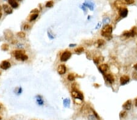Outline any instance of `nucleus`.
I'll use <instances>...</instances> for the list:
<instances>
[{
	"mask_svg": "<svg viewBox=\"0 0 137 120\" xmlns=\"http://www.w3.org/2000/svg\"><path fill=\"white\" fill-rule=\"evenodd\" d=\"M13 54L15 56V58L17 60H21V61H25L28 59V56L25 55V51L22 50H15L13 52Z\"/></svg>",
	"mask_w": 137,
	"mask_h": 120,
	"instance_id": "1",
	"label": "nucleus"
},
{
	"mask_svg": "<svg viewBox=\"0 0 137 120\" xmlns=\"http://www.w3.org/2000/svg\"><path fill=\"white\" fill-rule=\"evenodd\" d=\"M112 31H113L112 27L110 25H106L102 28V31H101V35L102 36L108 38L109 37L111 36Z\"/></svg>",
	"mask_w": 137,
	"mask_h": 120,
	"instance_id": "2",
	"label": "nucleus"
},
{
	"mask_svg": "<svg viewBox=\"0 0 137 120\" xmlns=\"http://www.w3.org/2000/svg\"><path fill=\"white\" fill-rule=\"evenodd\" d=\"M71 56V53L69 51H66L64 53H62L60 57V61L62 62L66 61Z\"/></svg>",
	"mask_w": 137,
	"mask_h": 120,
	"instance_id": "3",
	"label": "nucleus"
},
{
	"mask_svg": "<svg viewBox=\"0 0 137 120\" xmlns=\"http://www.w3.org/2000/svg\"><path fill=\"white\" fill-rule=\"evenodd\" d=\"M71 95L73 98H76V99H80L81 101H82L84 99V96H83L82 94L80 92H78V91L75 90L71 92Z\"/></svg>",
	"mask_w": 137,
	"mask_h": 120,
	"instance_id": "4",
	"label": "nucleus"
},
{
	"mask_svg": "<svg viewBox=\"0 0 137 120\" xmlns=\"http://www.w3.org/2000/svg\"><path fill=\"white\" fill-rule=\"evenodd\" d=\"M114 6L119 10L121 9L126 8V4L124 2H123L122 1H119V0H116L114 3Z\"/></svg>",
	"mask_w": 137,
	"mask_h": 120,
	"instance_id": "5",
	"label": "nucleus"
},
{
	"mask_svg": "<svg viewBox=\"0 0 137 120\" xmlns=\"http://www.w3.org/2000/svg\"><path fill=\"white\" fill-rule=\"evenodd\" d=\"M10 63L7 61H3L1 62V64H0V67L3 69V70H6L8 69L9 68H10Z\"/></svg>",
	"mask_w": 137,
	"mask_h": 120,
	"instance_id": "6",
	"label": "nucleus"
},
{
	"mask_svg": "<svg viewBox=\"0 0 137 120\" xmlns=\"http://www.w3.org/2000/svg\"><path fill=\"white\" fill-rule=\"evenodd\" d=\"M4 37H5V39L7 41H10L13 38V34L12 32L10 30H5L4 33Z\"/></svg>",
	"mask_w": 137,
	"mask_h": 120,
	"instance_id": "7",
	"label": "nucleus"
},
{
	"mask_svg": "<svg viewBox=\"0 0 137 120\" xmlns=\"http://www.w3.org/2000/svg\"><path fill=\"white\" fill-rule=\"evenodd\" d=\"M66 71V66H65V65H63V64H60V65H59L57 68V72L59 74H64V73H65Z\"/></svg>",
	"mask_w": 137,
	"mask_h": 120,
	"instance_id": "8",
	"label": "nucleus"
},
{
	"mask_svg": "<svg viewBox=\"0 0 137 120\" xmlns=\"http://www.w3.org/2000/svg\"><path fill=\"white\" fill-rule=\"evenodd\" d=\"M130 80V78L127 75L122 76L120 78V83L121 85H125L129 82Z\"/></svg>",
	"mask_w": 137,
	"mask_h": 120,
	"instance_id": "9",
	"label": "nucleus"
},
{
	"mask_svg": "<svg viewBox=\"0 0 137 120\" xmlns=\"http://www.w3.org/2000/svg\"><path fill=\"white\" fill-rule=\"evenodd\" d=\"M99 69L100 71L101 72H102L103 73H105L109 70V66L106 64H102L99 66Z\"/></svg>",
	"mask_w": 137,
	"mask_h": 120,
	"instance_id": "10",
	"label": "nucleus"
},
{
	"mask_svg": "<svg viewBox=\"0 0 137 120\" xmlns=\"http://www.w3.org/2000/svg\"><path fill=\"white\" fill-rule=\"evenodd\" d=\"M119 13L121 17H123V18H125V17H127V14H128V10H127V8L121 9L119 10Z\"/></svg>",
	"mask_w": 137,
	"mask_h": 120,
	"instance_id": "11",
	"label": "nucleus"
},
{
	"mask_svg": "<svg viewBox=\"0 0 137 120\" xmlns=\"http://www.w3.org/2000/svg\"><path fill=\"white\" fill-rule=\"evenodd\" d=\"M131 107H132V101L130 100V99L127 100V101L124 104L123 106V107L124 109H126V110H130V109H131Z\"/></svg>",
	"mask_w": 137,
	"mask_h": 120,
	"instance_id": "12",
	"label": "nucleus"
},
{
	"mask_svg": "<svg viewBox=\"0 0 137 120\" xmlns=\"http://www.w3.org/2000/svg\"><path fill=\"white\" fill-rule=\"evenodd\" d=\"M3 9H4V12L7 13V14H10L12 13V9L10 8V7L7 5V4H4L3 6Z\"/></svg>",
	"mask_w": 137,
	"mask_h": 120,
	"instance_id": "13",
	"label": "nucleus"
},
{
	"mask_svg": "<svg viewBox=\"0 0 137 120\" xmlns=\"http://www.w3.org/2000/svg\"><path fill=\"white\" fill-rule=\"evenodd\" d=\"M105 80L109 82L110 84H112L113 82H114V77L111 74H107L105 76Z\"/></svg>",
	"mask_w": 137,
	"mask_h": 120,
	"instance_id": "14",
	"label": "nucleus"
},
{
	"mask_svg": "<svg viewBox=\"0 0 137 120\" xmlns=\"http://www.w3.org/2000/svg\"><path fill=\"white\" fill-rule=\"evenodd\" d=\"M9 3L13 8H17L18 7V4L16 0H8Z\"/></svg>",
	"mask_w": 137,
	"mask_h": 120,
	"instance_id": "15",
	"label": "nucleus"
},
{
	"mask_svg": "<svg viewBox=\"0 0 137 120\" xmlns=\"http://www.w3.org/2000/svg\"><path fill=\"white\" fill-rule=\"evenodd\" d=\"M105 44V41L102 39H98L95 43V46L97 47H100Z\"/></svg>",
	"mask_w": 137,
	"mask_h": 120,
	"instance_id": "16",
	"label": "nucleus"
},
{
	"mask_svg": "<svg viewBox=\"0 0 137 120\" xmlns=\"http://www.w3.org/2000/svg\"><path fill=\"white\" fill-rule=\"evenodd\" d=\"M94 62L96 63V64H98V63H99L100 62L102 61H104V58L102 57H96L94 59Z\"/></svg>",
	"mask_w": 137,
	"mask_h": 120,
	"instance_id": "17",
	"label": "nucleus"
},
{
	"mask_svg": "<svg viewBox=\"0 0 137 120\" xmlns=\"http://www.w3.org/2000/svg\"><path fill=\"white\" fill-rule=\"evenodd\" d=\"M84 47H78L77 48V49H75V52L76 53H77V54H80V53H81L82 52H84Z\"/></svg>",
	"mask_w": 137,
	"mask_h": 120,
	"instance_id": "18",
	"label": "nucleus"
},
{
	"mask_svg": "<svg viewBox=\"0 0 137 120\" xmlns=\"http://www.w3.org/2000/svg\"><path fill=\"white\" fill-rule=\"evenodd\" d=\"M68 79L70 81H74L75 80V76L73 73H70V74L68 75Z\"/></svg>",
	"mask_w": 137,
	"mask_h": 120,
	"instance_id": "19",
	"label": "nucleus"
},
{
	"mask_svg": "<svg viewBox=\"0 0 137 120\" xmlns=\"http://www.w3.org/2000/svg\"><path fill=\"white\" fill-rule=\"evenodd\" d=\"M38 16V13H34V14H33L32 15H31V18H30V21H34L35 20H36Z\"/></svg>",
	"mask_w": 137,
	"mask_h": 120,
	"instance_id": "20",
	"label": "nucleus"
},
{
	"mask_svg": "<svg viewBox=\"0 0 137 120\" xmlns=\"http://www.w3.org/2000/svg\"><path fill=\"white\" fill-rule=\"evenodd\" d=\"M17 36L20 38H24L26 36V34H24V32H18V34H17Z\"/></svg>",
	"mask_w": 137,
	"mask_h": 120,
	"instance_id": "21",
	"label": "nucleus"
},
{
	"mask_svg": "<svg viewBox=\"0 0 137 120\" xmlns=\"http://www.w3.org/2000/svg\"><path fill=\"white\" fill-rule=\"evenodd\" d=\"M37 101L38 104H40V105L43 104V99L40 98V96H37Z\"/></svg>",
	"mask_w": 137,
	"mask_h": 120,
	"instance_id": "22",
	"label": "nucleus"
},
{
	"mask_svg": "<svg viewBox=\"0 0 137 120\" xmlns=\"http://www.w3.org/2000/svg\"><path fill=\"white\" fill-rule=\"evenodd\" d=\"M1 49L4 51H6L9 49V45L7 44H3L1 46Z\"/></svg>",
	"mask_w": 137,
	"mask_h": 120,
	"instance_id": "23",
	"label": "nucleus"
},
{
	"mask_svg": "<svg viewBox=\"0 0 137 120\" xmlns=\"http://www.w3.org/2000/svg\"><path fill=\"white\" fill-rule=\"evenodd\" d=\"M54 5V2L52 1H48L46 4V7H52Z\"/></svg>",
	"mask_w": 137,
	"mask_h": 120,
	"instance_id": "24",
	"label": "nucleus"
},
{
	"mask_svg": "<svg viewBox=\"0 0 137 120\" xmlns=\"http://www.w3.org/2000/svg\"><path fill=\"white\" fill-rule=\"evenodd\" d=\"M126 116H127V112H126V111H122L120 113V114H119V117H120L121 118H124L126 117Z\"/></svg>",
	"mask_w": 137,
	"mask_h": 120,
	"instance_id": "25",
	"label": "nucleus"
},
{
	"mask_svg": "<svg viewBox=\"0 0 137 120\" xmlns=\"http://www.w3.org/2000/svg\"><path fill=\"white\" fill-rule=\"evenodd\" d=\"M122 1H124L126 4H133L134 3V0H122Z\"/></svg>",
	"mask_w": 137,
	"mask_h": 120,
	"instance_id": "26",
	"label": "nucleus"
},
{
	"mask_svg": "<svg viewBox=\"0 0 137 120\" xmlns=\"http://www.w3.org/2000/svg\"><path fill=\"white\" fill-rule=\"evenodd\" d=\"M63 103H64L65 106H66V107H67V106H68L69 104H70V100H69V99H65Z\"/></svg>",
	"mask_w": 137,
	"mask_h": 120,
	"instance_id": "27",
	"label": "nucleus"
},
{
	"mask_svg": "<svg viewBox=\"0 0 137 120\" xmlns=\"http://www.w3.org/2000/svg\"><path fill=\"white\" fill-rule=\"evenodd\" d=\"M29 28H30L29 25H28V24H26V25L24 26L23 29H24V30H29Z\"/></svg>",
	"mask_w": 137,
	"mask_h": 120,
	"instance_id": "28",
	"label": "nucleus"
},
{
	"mask_svg": "<svg viewBox=\"0 0 137 120\" xmlns=\"http://www.w3.org/2000/svg\"><path fill=\"white\" fill-rule=\"evenodd\" d=\"M38 12H39V10H38L37 9H35L34 10H32V11H31V13H38Z\"/></svg>",
	"mask_w": 137,
	"mask_h": 120,
	"instance_id": "29",
	"label": "nucleus"
},
{
	"mask_svg": "<svg viewBox=\"0 0 137 120\" xmlns=\"http://www.w3.org/2000/svg\"><path fill=\"white\" fill-rule=\"evenodd\" d=\"M133 67H134L135 69H136V70H137V64H136L135 65V66H133Z\"/></svg>",
	"mask_w": 137,
	"mask_h": 120,
	"instance_id": "30",
	"label": "nucleus"
},
{
	"mask_svg": "<svg viewBox=\"0 0 137 120\" xmlns=\"http://www.w3.org/2000/svg\"><path fill=\"white\" fill-rule=\"evenodd\" d=\"M135 106L137 107V98L135 99Z\"/></svg>",
	"mask_w": 137,
	"mask_h": 120,
	"instance_id": "31",
	"label": "nucleus"
},
{
	"mask_svg": "<svg viewBox=\"0 0 137 120\" xmlns=\"http://www.w3.org/2000/svg\"><path fill=\"white\" fill-rule=\"evenodd\" d=\"M1 17H2V13H1V12H0V19H1Z\"/></svg>",
	"mask_w": 137,
	"mask_h": 120,
	"instance_id": "32",
	"label": "nucleus"
},
{
	"mask_svg": "<svg viewBox=\"0 0 137 120\" xmlns=\"http://www.w3.org/2000/svg\"><path fill=\"white\" fill-rule=\"evenodd\" d=\"M1 7H0V12H1Z\"/></svg>",
	"mask_w": 137,
	"mask_h": 120,
	"instance_id": "33",
	"label": "nucleus"
},
{
	"mask_svg": "<svg viewBox=\"0 0 137 120\" xmlns=\"http://www.w3.org/2000/svg\"><path fill=\"white\" fill-rule=\"evenodd\" d=\"M0 120H1V117H0Z\"/></svg>",
	"mask_w": 137,
	"mask_h": 120,
	"instance_id": "34",
	"label": "nucleus"
},
{
	"mask_svg": "<svg viewBox=\"0 0 137 120\" xmlns=\"http://www.w3.org/2000/svg\"><path fill=\"white\" fill-rule=\"evenodd\" d=\"M17 1H21V0H17Z\"/></svg>",
	"mask_w": 137,
	"mask_h": 120,
	"instance_id": "35",
	"label": "nucleus"
}]
</instances>
